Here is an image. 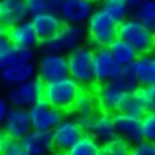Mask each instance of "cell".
Here are the masks:
<instances>
[{
	"mask_svg": "<svg viewBox=\"0 0 155 155\" xmlns=\"http://www.w3.org/2000/svg\"><path fill=\"white\" fill-rule=\"evenodd\" d=\"M88 44V30L85 25H64L61 31L50 40L41 41L38 53L69 55L74 50Z\"/></svg>",
	"mask_w": 155,
	"mask_h": 155,
	"instance_id": "1",
	"label": "cell"
},
{
	"mask_svg": "<svg viewBox=\"0 0 155 155\" xmlns=\"http://www.w3.org/2000/svg\"><path fill=\"white\" fill-rule=\"evenodd\" d=\"M69 76L74 79L83 89L96 86L94 71V48L86 44L68 55Z\"/></svg>",
	"mask_w": 155,
	"mask_h": 155,
	"instance_id": "2",
	"label": "cell"
},
{
	"mask_svg": "<svg viewBox=\"0 0 155 155\" xmlns=\"http://www.w3.org/2000/svg\"><path fill=\"white\" fill-rule=\"evenodd\" d=\"M81 86L70 76L54 83L45 84L43 99L63 113L73 111Z\"/></svg>",
	"mask_w": 155,
	"mask_h": 155,
	"instance_id": "3",
	"label": "cell"
},
{
	"mask_svg": "<svg viewBox=\"0 0 155 155\" xmlns=\"http://www.w3.org/2000/svg\"><path fill=\"white\" fill-rule=\"evenodd\" d=\"M85 26L88 30V44L94 49L108 48L115 39H118L119 24H116L99 6Z\"/></svg>",
	"mask_w": 155,
	"mask_h": 155,
	"instance_id": "4",
	"label": "cell"
},
{
	"mask_svg": "<svg viewBox=\"0 0 155 155\" xmlns=\"http://www.w3.org/2000/svg\"><path fill=\"white\" fill-rule=\"evenodd\" d=\"M118 38L131 45L139 55L155 53V34L131 16L119 24Z\"/></svg>",
	"mask_w": 155,
	"mask_h": 155,
	"instance_id": "5",
	"label": "cell"
},
{
	"mask_svg": "<svg viewBox=\"0 0 155 155\" xmlns=\"http://www.w3.org/2000/svg\"><path fill=\"white\" fill-rule=\"evenodd\" d=\"M44 86L45 84L39 78H35L30 81L9 88L5 93V98L12 108L29 110L36 103L43 100Z\"/></svg>",
	"mask_w": 155,
	"mask_h": 155,
	"instance_id": "6",
	"label": "cell"
},
{
	"mask_svg": "<svg viewBox=\"0 0 155 155\" xmlns=\"http://www.w3.org/2000/svg\"><path fill=\"white\" fill-rule=\"evenodd\" d=\"M38 78L44 84L54 83L69 76L68 55L64 54H44L36 60Z\"/></svg>",
	"mask_w": 155,
	"mask_h": 155,
	"instance_id": "7",
	"label": "cell"
},
{
	"mask_svg": "<svg viewBox=\"0 0 155 155\" xmlns=\"http://www.w3.org/2000/svg\"><path fill=\"white\" fill-rule=\"evenodd\" d=\"M55 151L65 155L85 134L74 116H65L61 123L51 131Z\"/></svg>",
	"mask_w": 155,
	"mask_h": 155,
	"instance_id": "8",
	"label": "cell"
},
{
	"mask_svg": "<svg viewBox=\"0 0 155 155\" xmlns=\"http://www.w3.org/2000/svg\"><path fill=\"white\" fill-rule=\"evenodd\" d=\"M96 9L91 0H61L58 14L65 25H86Z\"/></svg>",
	"mask_w": 155,
	"mask_h": 155,
	"instance_id": "9",
	"label": "cell"
},
{
	"mask_svg": "<svg viewBox=\"0 0 155 155\" xmlns=\"http://www.w3.org/2000/svg\"><path fill=\"white\" fill-rule=\"evenodd\" d=\"M29 115L31 119L33 130L49 133H51L65 118L63 111L55 109L44 99L29 109Z\"/></svg>",
	"mask_w": 155,
	"mask_h": 155,
	"instance_id": "10",
	"label": "cell"
},
{
	"mask_svg": "<svg viewBox=\"0 0 155 155\" xmlns=\"http://www.w3.org/2000/svg\"><path fill=\"white\" fill-rule=\"evenodd\" d=\"M121 68L123 66L114 59L109 48L94 49V71L96 85L114 81Z\"/></svg>",
	"mask_w": 155,
	"mask_h": 155,
	"instance_id": "11",
	"label": "cell"
},
{
	"mask_svg": "<svg viewBox=\"0 0 155 155\" xmlns=\"http://www.w3.org/2000/svg\"><path fill=\"white\" fill-rule=\"evenodd\" d=\"M36 54L38 50L35 49L13 45L4 33L0 35V70L16 64L35 63Z\"/></svg>",
	"mask_w": 155,
	"mask_h": 155,
	"instance_id": "12",
	"label": "cell"
},
{
	"mask_svg": "<svg viewBox=\"0 0 155 155\" xmlns=\"http://www.w3.org/2000/svg\"><path fill=\"white\" fill-rule=\"evenodd\" d=\"M30 131H33V124L26 109L13 108L5 120L2 121V134L15 140H23Z\"/></svg>",
	"mask_w": 155,
	"mask_h": 155,
	"instance_id": "13",
	"label": "cell"
},
{
	"mask_svg": "<svg viewBox=\"0 0 155 155\" xmlns=\"http://www.w3.org/2000/svg\"><path fill=\"white\" fill-rule=\"evenodd\" d=\"M94 94L96 98V103H98L99 111L109 113L113 115L120 111L125 95H127L113 81L96 85L94 88Z\"/></svg>",
	"mask_w": 155,
	"mask_h": 155,
	"instance_id": "14",
	"label": "cell"
},
{
	"mask_svg": "<svg viewBox=\"0 0 155 155\" xmlns=\"http://www.w3.org/2000/svg\"><path fill=\"white\" fill-rule=\"evenodd\" d=\"M114 125L118 139L128 143L130 147H135L144 141L141 119L125 115L123 113L114 114Z\"/></svg>",
	"mask_w": 155,
	"mask_h": 155,
	"instance_id": "15",
	"label": "cell"
},
{
	"mask_svg": "<svg viewBox=\"0 0 155 155\" xmlns=\"http://www.w3.org/2000/svg\"><path fill=\"white\" fill-rule=\"evenodd\" d=\"M29 19L26 0H3L0 3V24L3 30H9Z\"/></svg>",
	"mask_w": 155,
	"mask_h": 155,
	"instance_id": "16",
	"label": "cell"
},
{
	"mask_svg": "<svg viewBox=\"0 0 155 155\" xmlns=\"http://www.w3.org/2000/svg\"><path fill=\"white\" fill-rule=\"evenodd\" d=\"M35 78H38L36 63L16 64L0 70V79L8 89L30 81Z\"/></svg>",
	"mask_w": 155,
	"mask_h": 155,
	"instance_id": "17",
	"label": "cell"
},
{
	"mask_svg": "<svg viewBox=\"0 0 155 155\" xmlns=\"http://www.w3.org/2000/svg\"><path fill=\"white\" fill-rule=\"evenodd\" d=\"M30 20L34 25V29L39 39H40V43L55 38L65 25L59 14L54 12L35 15L30 18Z\"/></svg>",
	"mask_w": 155,
	"mask_h": 155,
	"instance_id": "18",
	"label": "cell"
},
{
	"mask_svg": "<svg viewBox=\"0 0 155 155\" xmlns=\"http://www.w3.org/2000/svg\"><path fill=\"white\" fill-rule=\"evenodd\" d=\"M3 33L8 36L13 45L19 48H28V49L38 50L39 45H40V39H39L30 19L9 29V30H3Z\"/></svg>",
	"mask_w": 155,
	"mask_h": 155,
	"instance_id": "19",
	"label": "cell"
},
{
	"mask_svg": "<svg viewBox=\"0 0 155 155\" xmlns=\"http://www.w3.org/2000/svg\"><path fill=\"white\" fill-rule=\"evenodd\" d=\"M86 134H90L100 145H105L118 139L114 125V115L109 113L99 111L94 116L89 131Z\"/></svg>",
	"mask_w": 155,
	"mask_h": 155,
	"instance_id": "20",
	"label": "cell"
},
{
	"mask_svg": "<svg viewBox=\"0 0 155 155\" xmlns=\"http://www.w3.org/2000/svg\"><path fill=\"white\" fill-rule=\"evenodd\" d=\"M20 141L29 155H53L56 153L53 134L49 131L33 130Z\"/></svg>",
	"mask_w": 155,
	"mask_h": 155,
	"instance_id": "21",
	"label": "cell"
},
{
	"mask_svg": "<svg viewBox=\"0 0 155 155\" xmlns=\"http://www.w3.org/2000/svg\"><path fill=\"white\" fill-rule=\"evenodd\" d=\"M131 68L141 89L155 84V53L139 55Z\"/></svg>",
	"mask_w": 155,
	"mask_h": 155,
	"instance_id": "22",
	"label": "cell"
},
{
	"mask_svg": "<svg viewBox=\"0 0 155 155\" xmlns=\"http://www.w3.org/2000/svg\"><path fill=\"white\" fill-rule=\"evenodd\" d=\"M130 16L155 34V0H128Z\"/></svg>",
	"mask_w": 155,
	"mask_h": 155,
	"instance_id": "23",
	"label": "cell"
},
{
	"mask_svg": "<svg viewBox=\"0 0 155 155\" xmlns=\"http://www.w3.org/2000/svg\"><path fill=\"white\" fill-rule=\"evenodd\" d=\"M119 113H123L129 116H134V118H138V119H143L149 113L144 89H139L137 91H133L125 95V99L123 101L121 109Z\"/></svg>",
	"mask_w": 155,
	"mask_h": 155,
	"instance_id": "24",
	"label": "cell"
},
{
	"mask_svg": "<svg viewBox=\"0 0 155 155\" xmlns=\"http://www.w3.org/2000/svg\"><path fill=\"white\" fill-rule=\"evenodd\" d=\"M74 118H86V116H95L99 113L98 103L94 90L90 89H81L79 96L74 105Z\"/></svg>",
	"mask_w": 155,
	"mask_h": 155,
	"instance_id": "25",
	"label": "cell"
},
{
	"mask_svg": "<svg viewBox=\"0 0 155 155\" xmlns=\"http://www.w3.org/2000/svg\"><path fill=\"white\" fill-rule=\"evenodd\" d=\"M110 53L113 54L114 59L118 61L121 66H130L133 63L137 60L139 56L138 51L134 49L131 45H129L127 41L121 40V39H115V40L108 46Z\"/></svg>",
	"mask_w": 155,
	"mask_h": 155,
	"instance_id": "26",
	"label": "cell"
},
{
	"mask_svg": "<svg viewBox=\"0 0 155 155\" xmlns=\"http://www.w3.org/2000/svg\"><path fill=\"white\" fill-rule=\"evenodd\" d=\"M99 8L105 14H108L116 24H120L130 18L128 0H104L99 4Z\"/></svg>",
	"mask_w": 155,
	"mask_h": 155,
	"instance_id": "27",
	"label": "cell"
},
{
	"mask_svg": "<svg viewBox=\"0 0 155 155\" xmlns=\"http://www.w3.org/2000/svg\"><path fill=\"white\" fill-rule=\"evenodd\" d=\"M113 83L118 86L120 90H123L125 94H129V93L141 89V86L137 79V75L134 74L131 65L130 66H123Z\"/></svg>",
	"mask_w": 155,
	"mask_h": 155,
	"instance_id": "28",
	"label": "cell"
},
{
	"mask_svg": "<svg viewBox=\"0 0 155 155\" xmlns=\"http://www.w3.org/2000/svg\"><path fill=\"white\" fill-rule=\"evenodd\" d=\"M65 155H101V145L90 134H84Z\"/></svg>",
	"mask_w": 155,
	"mask_h": 155,
	"instance_id": "29",
	"label": "cell"
},
{
	"mask_svg": "<svg viewBox=\"0 0 155 155\" xmlns=\"http://www.w3.org/2000/svg\"><path fill=\"white\" fill-rule=\"evenodd\" d=\"M26 4L29 15H30V18H33L35 15L49 12L58 13L61 0H26Z\"/></svg>",
	"mask_w": 155,
	"mask_h": 155,
	"instance_id": "30",
	"label": "cell"
},
{
	"mask_svg": "<svg viewBox=\"0 0 155 155\" xmlns=\"http://www.w3.org/2000/svg\"><path fill=\"white\" fill-rule=\"evenodd\" d=\"M0 151L2 155H29L20 140H15L4 134L0 137Z\"/></svg>",
	"mask_w": 155,
	"mask_h": 155,
	"instance_id": "31",
	"label": "cell"
},
{
	"mask_svg": "<svg viewBox=\"0 0 155 155\" xmlns=\"http://www.w3.org/2000/svg\"><path fill=\"white\" fill-rule=\"evenodd\" d=\"M133 147L120 139L101 145V155H131Z\"/></svg>",
	"mask_w": 155,
	"mask_h": 155,
	"instance_id": "32",
	"label": "cell"
},
{
	"mask_svg": "<svg viewBox=\"0 0 155 155\" xmlns=\"http://www.w3.org/2000/svg\"><path fill=\"white\" fill-rule=\"evenodd\" d=\"M144 141L155 144V113L149 111L141 119Z\"/></svg>",
	"mask_w": 155,
	"mask_h": 155,
	"instance_id": "33",
	"label": "cell"
},
{
	"mask_svg": "<svg viewBox=\"0 0 155 155\" xmlns=\"http://www.w3.org/2000/svg\"><path fill=\"white\" fill-rule=\"evenodd\" d=\"M131 155H155V144L141 141L131 149Z\"/></svg>",
	"mask_w": 155,
	"mask_h": 155,
	"instance_id": "34",
	"label": "cell"
},
{
	"mask_svg": "<svg viewBox=\"0 0 155 155\" xmlns=\"http://www.w3.org/2000/svg\"><path fill=\"white\" fill-rule=\"evenodd\" d=\"M144 93H145V98H147L149 111L155 113V84L151 85V86H148V88H145Z\"/></svg>",
	"mask_w": 155,
	"mask_h": 155,
	"instance_id": "35",
	"label": "cell"
},
{
	"mask_svg": "<svg viewBox=\"0 0 155 155\" xmlns=\"http://www.w3.org/2000/svg\"><path fill=\"white\" fill-rule=\"evenodd\" d=\"M12 109H13L12 105L9 104L5 96H2V98H0V121L5 120V118L9 115V113H10Z\"/></svg>",
	"mask_w": 155,
	"mask_h": 155,
	"instance_id": "36",
	"label": "cell"
}]
</instances>
